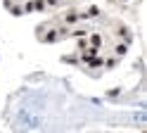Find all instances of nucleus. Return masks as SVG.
<instances>
[{
    "label": "nucleus",
    "mask_w": 147,
    "mask_h": 133,
    "mask_svg": "<svg viewBox=\"0 0 147 133\" xmlns=\"http://www.w3.org/2000/svg\"><path fill=\"white\" fill-rule=\"evenodd\" d=\"M78 0H64V5H76Z\"/></svg>",
    "instance_id": "ddd939ff"
},
{
    "label": "nucleus",
    "mask_w": 147,
    "mask_h": 133,
    "mask_svg": "<svg viewBox=\"0 0 147 133\" xmlns=\"http://www.w3.org/2000/svg\"><path fill=\"white\" fill-rule=\"evenodd\" d=\"M36 36H38V41L40 43H59L64 41L62 33H59V26H55V24H40L38 26V31H36Z\"/></svg>",
    "instance_id": "f257e3e1"
},
{
    "label": "nucleus",
    "mask_w": 147,
    "mask_h": 133,
    "mask_svg": "<svg viewBox=\"0 0 147 133\" xmlns=\"http://www.w3.org/2000/svg\"><path fill=\"white\" fill-rule=\"evenodd\" d=\"M59 24H64V26H76V24H81V10H76V7H67L64 12L59 14Z\"/></svg>",
    "instance_id": "7ed1b4c3"
},
{
    "label": "nucleus",
    "mask_w": 147,
    "mask_h": 133,
    "mask_svg": "<svg viewBox=\"0 0 147 133\" xmlns=\"http://www.w3.org/2000/svg\"><path fill=\"white\" fill-rule=\"evenodd\" d=\"M62 5H64V0H62Z\"/></svg>",
    "instance_id": "4468645a"
},
{
    "label": "nucleus",
    "mask_w": 147,
    "mask_h": 133,
    "mask_svg": "<svg viewBox=\"0 0 147 133\" xmlns=\"http://www.w3.org/2000/svg\"><path fill=\"white\" fill-rule=\"evenodd\" d=\"M119 95H121V88L116 86V88H112V90L105 93V98H107V100H114V98H119Z\"/></svg>",
    "instance_id": "9b49d317"
},
{
    "label": "nucleus",
    "mask_w": 147,
    "mask_h": 133,
    "mask_svg": "<svg viewBox=\"0 0 147 133\" xmlns=\"http://www.w3.org/2000/svg\"><path fill=\"white\" fill-rule=\"evenodd\" d=\"M33 10H36V12H48V5H45V0H33Z\"/></svg>",
    "instance_id": "9d476101"
},
{
    "label": "nucleus",
    "mask_w": 147,
    "mask_h": 133,
    "mask_svg": "<svg viewBox=\"0 0 147 133\" xmlns=\"http://www.w3.org/2000/svg\"><path fill=\"white\" fill-rule=\"evenodd\" d=\"M100 17H102V10L97 5H88L83 12H81V22H86V19H100Z\"/></svg>",
    "instance_id": "20e7f679"
},
{
    "label": "nucleus",
    "mask_w": 147,
    "mask_h": 133,
    "mask_svg": "<svg viewBox=\"0 0 147 133\" xmlns=\"http://www.w3.org/2000/svg\"><path fill=\"white\" fill-rule=\"evenodd\" d=\"M88 31H90L88 26L76 24V26H71V29H69V38H81V36H88Z\"/></svg>",
    "instance_id": "423d86ee"
},
{
    "label": "nucleus",
    "mask_w": 147,
    "mask_h": 133,
    "mask_svg": "<svg viewBox=\"0 0 147 133\" xmlns=\"http://www.w3.org/2000/svg\"><path fill=\"white\" fill-rule=\"evenodd\" d=\"M22 10H24V14H33L36 10H33V0H22Z\"/></svg>",
    "instance_id": "6e6552de"
},
{
    "label": "nucleus",
    "mask_w": 147,
    "mask_h": 133,
    "mask_svg": "<svg viewBox=\"0 0 147 133\" xmlns=\"http://www.w3.org/2000/svg\"><path fill=\"white\" fill-rule=\"evenodd\" d=\"M112 3H116V5H128V0H112Z\"/></svg>",
    "instance_id": "f8f14e48"
},
{
    "label": "nucleus",
    "mask_w": 147,
    "mask_h": 133,
    "mask_svg": "<svg viewBox=\"0 0 147 133\" xmlns=\"http://www.w3.org/2000/svg\"><path fill=\"white\" fill-rule=\"evenodd\" d=\"M128 48H131V45L123 43V41H114V45H112V55L121 60V57H126V55H128Z\"/></svg>",
    "instance_id": "39448f33"
},
{
    "label": "nucleus",
    "mask_w": 147,
    "mask_h": 133,
    "mask_svg": "<svg viewBox=\"0 0 147 133\" xmlns=\"http://www.w3.org/2000/svg\"><path fill=\"white\" fill-rule=\"evenodd\" d=\"M102 64H105V69H114V66L119 64V57H107V60H102Z\"/></svg>",
    "instance_id": "1a4fd4ad"
},
{
    "label": "nucleus",
    "mask_w": 147,
    "mask_h": 133,
    "mask_svg": "<svg viewBox=\"0 0 147 133\" xmlns=\"http://www.w3.org/2000/svg\"><path fill=\"white\" fill-rule=\"evenodd\" d=\"M90 43H88V36H81V38H76V52H81V50H86Z\"/></svg>",
    "instance_id": "0eeeda50"
},
{
    "label": "nucleus",
    "mask_w": 147,
    "mask_h": 133,
    "mask_svg": "<svg viewBox=\"0 0 147 133\" xmlns=\"http://www.w3.org/2000/svg\"><path fill=\"white\" fill-rule=\"evenodd\" d=\"M112 36L116 38V41L128 43V45L133 43V31H131V26L123 24V22H112Z\"/></svg>",
    "instance_id": "f03ea898"
}]
</instances>
